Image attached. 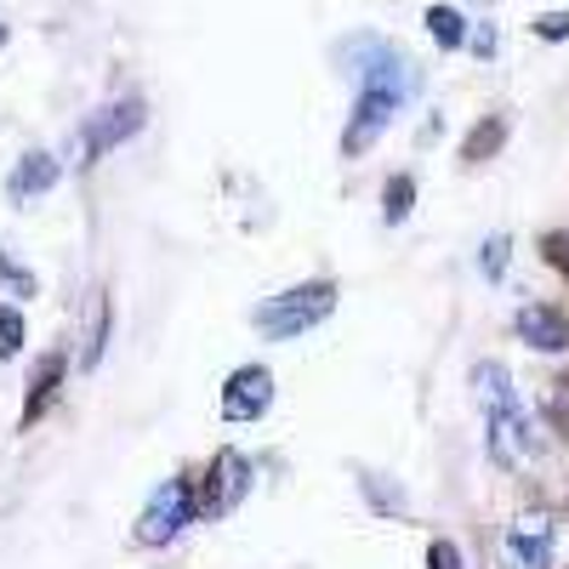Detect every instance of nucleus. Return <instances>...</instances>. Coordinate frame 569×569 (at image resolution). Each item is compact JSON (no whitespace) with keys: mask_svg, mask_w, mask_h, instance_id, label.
Returning <instances> with one entry per match:
<instances>
[{"mask_svg":"<svg viewBox=\"0 0 569 569\" xmlns=\"http://www.w3.org/2000/svg\"><path fill=\"white\" fill-rule=\"evenodd\" d=\"M330 313H337V279H308V284H291V291L268 297L251 313V325L262 330L268 342H297V337H308L313 325H325Z\"/></svg>","mask_w":569,"mask_h":569,"instance_id":"obj_2","label":"nucleus"},{"mask_svg":"<svg viewBox=\"0 0 569 569\" xmlns=\"http://www.w3.org/2000/svg\"><path fill=\"white\" fill-rule=\"evenodd\" d=\"M257 485V467L246 450H217L211 467H206V485H200V512L206 518H228L233 507H240Z\"/></svg>","mask_w":569,"mask_h":569,"instance_id":"obj_4","label":"nucleus"},{"mask_svg":"<svg viewBox=\"0 0 569 569\" xmlns=\"http://www.w3.org/2000/svg\"><path fill=\"white\" fill-rule=\"evenodd\" d=\"M479 268H485L490 279H501V273H507V233H496V240H485V251H479Z\"/></svg>","mask_w":569,"mask_h":569,"instance_id":"obj_20","label":"nucleus"},{"mask_svg":"<svg viewBox=\"0 0 569 569\" xmlns=\"http://www.w3.org/2000/svg\"><path fill=\"white\" fill-rule=\"evenodd\" d=\"M512 330H518V342L536 348V353H563L569 348V313L552 308V302H525L518 319H512Z\"/></svg>","mask_w":569,"mask_h":569,"instance_id":"obj_9","label":"nucleus"},{"mask_svg":"<svg viewBox=\"0 0 569 569\" xmlns=\"http://www.w3.org/2000/svg\"><path fill=\"white\" fill-rule=\"evenodd\" d=\"M103 348H109V302L98 308V325H91V342H86V365H98V359H103Z\"/></svg>","mask_w":569,"mask_h":569,"instance_id":"obj_21","label":"nucleus"},{"mask_svg":"<svg viewBox=\"0 0 569 569\" xmlns=\"http://www.w3.org/2000/svg\"><path fill=\"white\" fill-rule=\"evenodd\" d=\"M137 131H142V103H137V98H114V103H103L98 114H86V126H80V166L114 154L120 142H131Z\"/></svg>","mask_w":569,"mask_h":569,"instance_id":"obj_5","label":"nucleus"},{"mask_svg":"<svg viewBox=\"0 0 569 569\" xmlns=\"http://www.w3.org/2000/svg\"><path fill=\"white\" fill-rule=\"evenodd\" d=\"M52 182H58V160L46 154V149H34V154H23V160L12 166V177H7V194H12V206H29V200H40Z\"/></svg>","mask_w":569,"mask_h":569,"instance_id":"obj_11","label":"nucleus"},{"mask_svg":"<svg viewBox=\"0 0 569 569\" xmlns=\"http://www.w3.org/2000/svg\"><path fill=\"white\" fill-rule=\"evenodd\" d=\"M552 547H558V530L547 512H525L512 518L507 536H501V558L507 569H552Z\"/></svg>","mask_w":569,"mask_h":569,"instance_id":"obj_7","label":"nucleus"},{"mask_svg":"<svg viewBox=\"0 0 569 569\" xmlns=\"http://www.w3.org/2000/svg\"><path fill=\"white\" fill-rule=\"evenodd\" d=\"M427 569H467L461 563V547L456 541H433V547H427Z\"/></svg>","mask_w":569,"mask_h":569,"instance_id":"obj_22","label":"nucleus"},{"mask_svg":"<svg viewBox=\"0 0 569 569\" xmlns=\"http://www.w3.org/2000/svg\"><path fill=\"white\" fill-rule=\"evenodd\" d=\"M268 405H273V370L268 365H240L222 382V399H217L222 421H262Z\"/></svg>","mask_w":569,"mask_h":569,"instance_id":"obj_8","label":"nucleus"},{"mask_svg":"<svg viewBox=\"0 0 569 569\" xmlns=\"http://www.w3.org/2000/svg\"><path fill=\"white\" fill-rule=\"evenodd\" d=\"M359 485H365V496L376 501V512H405V490H388L382 472H359Z\"/></svg>","mask_w":569,"mask_h":569,"instance_id":"obj_17","label":"nucleus"},{"mask_svg":"<svg viewBox=\"0 0 569 569\" xmlns=\"http://www.w3.org/2000/svg\"><path fill=\"white\" fill-rule=\"evenodd\" d=\"M410 206H416V177H388V188H382V217L388 222H405L410 217Z\"/></svg>","mask_w":569,"mask_h":569,"instance_id":"obj_15","label":"nucleus"},{"mask_svg":"<svg viewBox=\"0 0 569 569\" xmlns=\"http://www.w3.org/2000/svg\"><path fill=\"white\" fill-rule=\"evenodd\" d=\"M0 284H7V291H18V297H34V273H23L7 251H0Z\"/></svg>","mask_w":569,"mask_h":569,"instance_id":"obj_19","label":"nucleus"},{"mask_svg":"<svg viewBox=\"0 0 569 569\" xmlns=\"http://www.w3.org/2000/svg\"><path fill=\"white\" fill-rule=\"evenodd\" d=\"M194 512H200V490H194V479L171 472V479L149 496V507H142L131 541H137V547H171L188 525H194Z\"/></svg>","mask_w":569,"mask_h":569,"instance_id":"obj_3","label":"nucleus"},{"mask_svg":"<svg viewBox=\"0 0 569 569\" xmlns=\"http://www.w3.org/2000/svg\"><path fill=\"white\" fill-rule=\"evenodd\" d=\"M485 421H490L485 445H490V461H496V467H518V461H530V456L541 450V439H536V421H530V410L518 405V399L490 405V410H485Z\"/></svg>","mask_w":569,"mask_h":569,"instance_id":"obj_6","label":"nucleus"},{"mask_svg":"<svg viewBox=\"0 0 569 569\" xmlns=\"http://www.w3.org/2000/svg\"><path fill=\"white\" fill-rule=\"evenodd\" d=\"M427 34H433L445 52H456V46H467V18L456 7H427Z\"/></svg>","mask_w":569,"mask_h":569,"instance_id":"obj_14","label":"nucleus"},{"mask_svg":"<svg viewBox=\"0 0 569 569\" xmlns=\"http://www.w3.org/2000/svg\"><path fill=\"white\" fill-rule=\"evenodd\" d=\"M18 348H23V313L0 302V359H18Z\"/></svg>","mask_w":569,"mask_h":569,"instance_id":"obj_18","label":"nucleus"},{"mask_svg":"<svg viewBox=\"0 0 569 569\" xmlns=\"http://www.w3.org/2000/svg\"><path fill=\"white\" fill-rule=\"evenodd\" d=\"M416 91V69L393 52L388 40H359V98L342 131V154H365L376 137L393 126V114L405 109V98Z\"/></svg>","mask_w":569,"mask_h":569,"instance_id":"obj_1","label":"nucleus"},{"mask_svg":"<svg viewBox=\"0 0 569 569\" xmlns=\"http://www.w3.org/2000/svg\"><path fill=\"white\" fill-rule=\"evenodd\" d=\"M0 46H7V29H0Z\"/></svg>","mask_w":569,"mask_h":569,"instance_id":"obj_25","label":"nucleus"},{"mask_svg":"<svg viewBox=\"0 0 569 569\" xmlns=\"http://www.w3.org/2000/svg\"><path fill=\"white\" fill-rule=\"evenodd\" d=\"M63 376H69V353H40V365H34V376H29V393H23V416H18L23 427H34L46 410H52Z\"/></svg>","mask_w":569,"mask_h":569,"instance_id":"obj_10","label":"nucleus"},{"mask_svg":"<svg viewBox=\"0 0 569 569\" xmlns=\"http://www.w3.org/2000/svg\"><path fill=\"white\" fill-rule=\"evenodd\" d=\"M472 393H479V405H485V410H490V405L518 399V393H512V376H507V365H496V359H479V365H472Z\"/></svg>","mask_w":569,"mask_h":569,"instance_id":"obj_12","label":"nucleus"},{"mask_svg":"<svg viewBox=\"0 0 569 569\" xmlns=\"http://www.w3.org/2000/svg\"><path fill=\"white\" fill-rule=\"evenodd\" d=\"M536 34H541V40H569V12H547V18H536Z\"/></svg>","mask_w":569,"mask_h":569,"instance_id":"obj_24","label":"nucleus"},{"mask_svg":"<svg viewBox=\"0 0 569 569\" xmlns=\"http://www.w3.org/2000/svg\"><path fill=\"white\" fill-rule=\"evenodd\" d=\"M547 421H552V433L569 445V376H558V382L547 388Z\"/></svg>","mask_w":569,"mask_h":569,"instance_id":"obj_16","label":"nucleus"},{"mask_svg":"<svg viewBox=\"0 0 569 569\" xmlns=\"http://www.w3.org/2000/svg\"><path fill=\"white\" fill-rule=\"evenodd\" d=\"M501 142H507V114H490V120L472 126V137L461 142V160H467V166H485Z\"/></svg>","mask_w":569,"mask_h":569,"instance_id":"obj_13","label":"nucleus"},{"mask_svg":"<svg viewBox=\"0 0 569 569\" xmlns=\"http://www.w3.org/2000/svg\"><path fill=\"white\" fill-rule=\"evenodd\" d=\"M541 251H547V262L569 279V233H547V240H541Z\"/></svg>","mask_w":569,"mask_h":569,"instance_id":"obj_23","label":"nucleus"},{"mask_svg":"<svg viewBox=\"0 0 569 569\" xmlns=\"http://www.w3.org/2000/svg\"><path fill=\"white\" fill-rule=\"evenodd\" d=\"M563 507H569V496H563Z\"/></svg>","mask_w":569,"mask_h":569,"instance_id":"obj_26","label":"nucleus"}]
</instances>
